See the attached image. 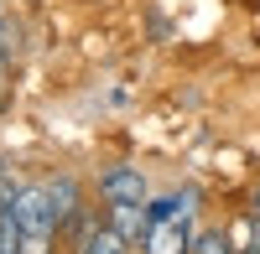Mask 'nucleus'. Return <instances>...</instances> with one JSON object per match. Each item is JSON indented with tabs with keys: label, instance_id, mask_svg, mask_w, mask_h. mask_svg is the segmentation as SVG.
I'll return each instance as SVG.
<instances>
[{
	"label": "nucleus",
	"instance_id": "0eeeda50",
	"mask_svg": "<svg viewBox=\"0 0 260 254\" xmlns=\"http://www.w3.org/2000/svg\"><path fill=\"white\" fill-rule=\"evenodd\" d=\"M187 254H234V244H229V234H224V223H198V228H192Z\"/></svg>",
	"mask_w": 260,
	"mask_h": 254
},
{
	"label": "nucleus",
	"instance_id": "39448f33",
	"mask_svg": "<svg viewBox=\"0 0 260 254\" xmlns=\"http://www.w3.org/2000/svg\"><path fill=\"white\" fill-rule=\"evenodd\" d=\"M187 244H192V223L187 218H161V223H151L141 254H187Z\"/></svg>",
	"mask_w": 260,
	"mask_h": 254
},
{
	"label": "nucleus",
	"instance_id": "6e6552de",
	"mask_svg": "<svg viewBox=\"0 0 260 254\" xmlns=\"http://www.w3.org/2000/svg\"><path fill=\"white\" fill-rule=\"evenodd\" d=\"M245 213H250V218H260V182L250 187V197H245Z\"/></svg>",
	"mask_w": 260,
	"mask_h": 254
},
{
	"label": "nucleus",
	"instance_id": "423d86ee",
	"mask_svg": "<svg viewBox=\"0 0 260 254\" xmlns=\"http://www.w3.org/2000/svg\"><path fill=\"white\" fill-rule=\"evenodd\" d=\"M68 254H136V244H125L115 228L99 218V223H89V228H83V234L68 244Z\"/></svg>",
	"mask_w": 260,
	"mask_h": 254
},
{
	"label": "nucleus",
	"instance_id": "20e7f679",
	"mask_svg": "<svg viewBox=\"0 0 260 254\" xmlns=\"http://www.w3.org/2000/svg\"><path fill=\"white\" fill-rule=\"evenodd\" d=\"M47 197H52V213H57V234H62V228H68V223L83 213V207H89V202H83V182H78L73 172L47 177ZM57 244H62V239H57Z\"/></svg>",
	"mask_w": 260,
	"mask_h": 254
},
{
	"label": "nucleus",
	"instance_id": "1a4fd4ad",
	"mask_svg": "<svg viewBox=\"0 0 260 254\" xmlns=\"http://www.w3.org/2000/svg\"><path fill=\"white\" fill-rule=\"evenodd\" d=\"M245 254H260V249H245Z\"/></svg>",
	"mask_w": 260,
	"mask_h": 254
},
{
	"label": "nucleus",
	"instance_id": "7ed1b4c3",
	"mask_svg": "<svg viewBox=\"0 0 260 254\" xmlns=\"http://www.w3.org/2000/svg\"><path fill=\"white\" fill-rule=\"evenodd\" d=\"M104 223H110L125 244H136V254H141V244H146V234H151L146 202H104Z\"/></svg>",
	"mask_w": 260,
	"mask_h": 254
},
{
	"label": "nucleus",
	"instance_id": "f257e3e1",
	"mask_svg": "<svg viewBox=\"0 0 260 254\" xmlns=\"http://www.w3.org/2000/svg\"><path fill=\"white\" fill-rule=\"evenodd\" d=\"M11 213L21 223V234H57V213H52V197H47V182H26L11 202Z\"/></svg>",
	"mask_w": 260,
	"mask_h": 254
},
{
	"label": "nucleus",
	"instance_id": "f03ea898",
	"mask_svg": "<svg viewBox=\"0 0 260 254\" xmlns=\"http://www.w3.org/2000/svg\"><path fill=\"white\" fill-rule=\"evenodd\" d=\"M99 197L104 202H151V187H146V172L130 161H115L99 172Z\"/></svg>",
	"mask_w": 260,
	"mask_h": 254
}]
</instances>
